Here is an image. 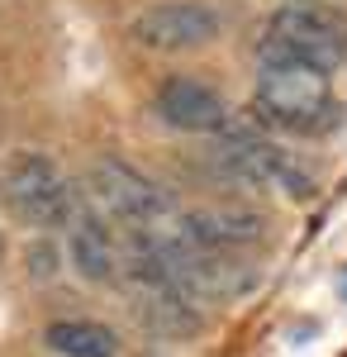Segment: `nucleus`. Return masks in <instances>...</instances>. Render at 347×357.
I'll return each mask as SVG.
<instances>
[{"label":"nucleus","mask_w":347,"mask_h":357,"mask_svg":"<svg viewBox=\"0 0 347 357\" xmlns=\"http://www.w3.org/2000/svg\"><path fill=\"white\" fill-rule=\"evenodd\" d=\"M0 186H5L10 215L20 224H29V229H38V234L72 229V220H77V210H81V191L57 172V162L48 153H15L5 162Z\"/></svg>","instance_id":"20e7f679"},{"label":"nucleus","mask_w":347,"mask_h":357,"mask_svg":"<svg viewBox=\"0 0 347 357\" xmlns=\"http://www.w3.org/2000/svg\"><path fill=\"white\" fill-rule=\"evenodd\" d=\"M257 62H300V67H319L333 72L347 62V20L323 10V5H281L262 29Z\"/></svg>","instance_id":"f03ea898"},{"label":"nucleus","mask_w":347,"mask_h":357,"mask_svg":"<svg viewBox=\"0 0 347 357\" xmlns=\"http://www.w3.org/2000/svg\"><path fill=\"white\" fill-rule=\"evenodd\" d=\"M43 343L57 357H114L119 353V333L95 319H57L43 329Z\"/></svg>","instance_id":"9b49d317"},{"label":"nucleus","mask_w":347,"mask_h":357,"mask_svg":"<svg viewBox=\"0 0 347 357\" xmlns=\"http://www.w3.org/2000/svg\"><path fill=\"white\" fill-rule=\"evenodd\" d=\"M129 33H134V43L153 48V53H186L219 33V15L200 0H162L138 15Z\"/></svg>","instance_id":"0eeeda50"},{"label":"nucleus","mask_w":347,"mask_h":357,"mask_svg":"<svg viewBox=\"0 0 347 357\" xmlns=\"http://www.w3.org/2000/svg\"><path fill=\"white\" fill-rule=\"evenodd\" d=\"M119 248L124 238L114 234V224L81 195V210L72 229H67V257H72V267H77L81 281H91V286H105L119 276Z\"/></svg>","instance_id":"1a4fd4ad"},{"label":"nucleus","mask_w":347,"mask_h":357,"mask_svg":"<svg viewBox=\"0 0 347 357\" xmlns=\"http://www.w3.org/2000/svg\"><path fill=\"white\" fill-rule=\"evenodd\" d=\"M86 200L105 215L109 224H124V234H162L176 220L171 200L162 195V186L153 176H143L138 167H129L124 158H95L86 172Z\"/></svg>","instance_id":"7ed1b4c3"},{"label":"nucleus","mask_w":347,"mask_h":357,"mask_svg":"<svg viewBox=\"0 0 347 357\" xmlns=\"http://www.w3.org/2000/svg\"><path fill=\"white\" fill-rule=\"evenodd\" d=\"M53 272H57L53 243H33L29 248V276H33V281H53Z\"/></svg>","instance_id":"f8f14e48"},{"label":"nucleus","mask_w":347,"mask_h":357,"mask_svg":"<svg viewBox=\"0 0 347 357\" xmlns=\"http://www.w3.org/2000/svg\"><path fill=\"white\" fill-rule=\"evenodd\" d=\"M0 195H5V186H0Z\"/></svg>","instance_id":"4468645a"},{"label":"nucleus","mask_w":347,"mask_h":357,"mask_svg":"<svg viewBox=\"0 0 347 357\" xmlns=\"http://www.w3.org/2000/svg\"><path fill=\"white\" fill-rule=\"evenodd\" d=\"M157 119L176 134H224L233 119H229V105L219 100V91H210L195 77H167L157 86Z\"/></svg>","instance_id":"6e6552de"},{"label":"nucleus","mask_w":347,"mask_h":357,"mask_svg":"<svg viewBox=\"0 0 347 357\" xmlns=\"http://www.w3.org/2000/svg\"><path fill=\"white\" fill-rule=\"evenodd\" d=\"M134 314L143 319L148 333H167V338H186L200 329V305L190 301L181 286H162V291H138Z\"/></svg>","instance_id":"9d476101"},{"label":"nucleus","mask_w":347,"mask_h":357,"mask_svg":"<svg viewBox=\"0 0 347 357\" xmlns=\"http://www.w3.org/2000/svg\"><path fill=\"white\" fill-rule=\"evenodd\" d=\"M338 291H343V296H347V276H338Z\"/></svg>","instance_id":"ddd939ff"},{"label":"nucleus","mask_w":347,"mask_h":357,"mask_svg":"<svg viewBox=\"0 0 347 357\" xmlns=\"http://www.w3.org/2000/svg\"><path fill=\"white\" fill-rule=\"evenodd\" d=\"M252 114L267 129L286 134H323L333 124V82L319 67H300V62H262L257 91H252Z\"/></svg>","instance_id":"f257e3e1"},{"label":"nucleus","mask_w":347,"mask_h":357,"mask_svg":"<svg viewBox=\"0 0 347 357\" xmlns=\"http://www.w3.org/2000/svg\"><path fill=\"white\" fill-rule=\"evenodd\" d=\"M157 243H190V248H210V252H238L267 238V215L247 210V205H195V210H176V220L162 234H153Z\"/></svg>","instance_id":"39448f33"},{"label":"nucleus","mask_w":347,"mask_h":357,"mask_svg":"<svg viewBox=\"0 0 347 357\" xmlns=\"http://www.w3.org/2000/svg\"><path fill=\"white\" fill-rule=\"evenodd\" d=\"M162 252L171 257L176 286H181L195 305L242 301V296L257 286V267L242 262V257H233V252H210V248H190V243H162Z\"/></svg>","instance_id":"423d86ee"}]
</instances>
